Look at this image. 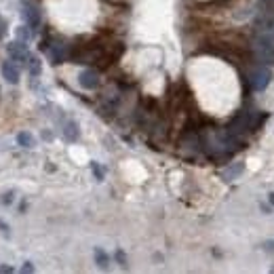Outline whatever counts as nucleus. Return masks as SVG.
<instances>
[{"instance_id":"obj_1","label":"nucleus","mask_w":274,"mask_h":274,"mask_svg":"<svg viewBox=\"0 0 274 274\" xmlns=\"http://www.w3.org/2000/svg\"><path fill=\"white\" fill-rule=\"evenodd\" d=\"M255 49H258L260 57H262L264 61L274 64V36H272V34H264V36H260Z\"/></svg>"},{"instance_id":"obj_2","label":"nucleus","mask_w":274,"mask_h":274,"mask_svg":"<svg viewBox=\"0 0 274 274\" xmlns=\"http://www.w3.org/2000/svg\"><path fill=\"white\" fill-rule=\"evenodd\" d=\"M270 78H272V72L268 68H258L255 72L251 74V78H249V83H251V89L253 91H264L266 87L270 85Z\"/></svg>"},{"instance_id":"obj_3","label":"nucleus","mask_w":274,"mask_h":274,"mask_svg":"<svg viewBox=\"0 0 274 274\" xmlns=\"http://www.w3.org/2000/svg\"><path fill=\"white\" fill-rule=\"evenodd\" d=\"M0 72H2V76L6 78V83H11V85H17V83H19L21 72H19V68L15 66V59H13V57L2 61V66H0Z\"/></svg>"},{"instance_id":"obj_4","label":"nucleus","mask_w":274,"mask_h":274,"mask_svg":"<svg viewBox=\"0 0 274 274\" xmlns=\"http://www.w3.org/2000/svg\"><path fill=\"white\" fill-rule=\"evenodd\" d=\"M6 51H8V55H11L15 61H23V64H28L30 53H28V49H25V42H21V40L8 42V45H6Z\"/></svg>"},{"instance_id":"obj_5","label":"nucleus","mask_w":274,"mask_h":274,"mask_svg":"<svg viewBox=\"0 0 274 274\" xmlns=\"http://www.w3.org/2000/svg\"><path fill=\"white\" fill-rule=\"evenodd\" d=\"M23 19H25V23H28V28L32 30V32H36L38 28H40V11L34 4H25L23 6Z\"/></svg>"},{"instance_id":"obj_6","label":"nucleus","mask_w":274,"mask_h":274,"mask_svg":"<svg viewBox=\"0 0 274 274\" xmlns=\"http://www.w3.org/2000/svg\"><path fill=\"white\" fill-rule=\"evenodd\" d=\"M78 85L87 91L97 89V85H99V74H97L95 70H83V72L78 74Z\"/></svg>"},{"instance_id":"obj_7","label":"nucleus","mask_w":274,"mask_h":274,"mask_svg":"<svg viewBox=\"0 0 274 274\" xmlns=\"http://www.w3.org/2000/svg\"><path fill=\"white\" fill-rule=\"evenodd\" d=\"M243 171H245V165L243 163H234V165H230L222 175H224V180H236Z\"/></svg>"},{"instance_id":"obj_8","label":"nucleus","mask_w":274,"mask_h":274,"mask_svg":"<svg viewBox=\"0 0 274 274\" xmlns=\"http://www.w3.org/2000/svg\"><path fill=\"white\" fill-rule=\"evenodd\" d=\"M95 262H97V266L103 268V270L110 266V258H108V253H105L101 247H95Z\"/></svg>"},{"instance_id":"obj_9","label":"nucleus","mask_w":274,"mask_h":274,"mask_svg":"<svg viewBox=\"0 0 274 274\" xmlns=\"http://www.w3.org/2000/svg\"><path fill=\"white\" fill-rule=\"evenodd\" d=\"M64 137H66L68 141H76V139H78V125H76L74 120L66 122V129H64Z\"/></svg>"},{"instance_id":"obj_10","label":"nucleus","mask_w":274,"mask_h":274,"mask_svg":"<svg viewBox=\"0 0 274 274\" xmlns=\"http://www.w3.org/2000/svg\"><path fill=\"white\" fill-rule=\"evenodd\" d=\"M28 68H30V74H32V76H40V72H42V64H40V59H38L36 55H30Z\"/></svg>"},{"instance_id":"obj_11","label":"nucleus","mask_w":274,"mask_h":274,"mask_svg":"<svg viewBox=\"0 0 274 274\" xmlns=\"http://www.w3.org/2000/svg\"><path fill=\"white\" fill-rule=\"evenodd\" d=\"M17 144L23 146V148H34V137H32V133H28V131H21V133L17 135Z\"/></svg>"},{"instance_id":"obj_12","label":"nucleus","mask_w":274,"mask_h":274,"mask_svg":"<svg viewBox=\"0 0 274 274\" xmlns=\"http://www.w3.org/2000/svg\"><path fill=\"white\" fill-rule=\"evenodd\" d=\"M28 38H30V28L28 25H19V28H17V40L28 42Z\"/></svg>"},{"instance_id":"obj_13","label":"nucleus","mask_w":274,"mask_h":274,"mask_svg":"<svg viewBox=\"0 0 274 274\" xmlns=\"http://www.w3.org/2000/svg\"><path fill=\"white\" fill-rule=\"evenodd\" d=\"M13 200H15V192H13V190L4 192L2 198H0V202H2V205H13Z\"/></svg>"},{"instance_id":"obj_14","label":"nucleus","mask_w":274,"mask_h":274,"mask_svg":"<svg viewBox=\"0 0 274 274\" xmlns=\"http://www.w3.org/2000/svg\"><path fill=\"white\" fill-rule=\"evenodd\" d=\"M91 169H93V173H95V178L97 180H103V169L97 163H91Z\"/></svg>"},{"instance_id":"obj_15","label":"nucleus","mask_w":274,"mask_h":274,"mask_svg":"<svg viewBox=\"0 0 274 274\" xmlns=\"http://www.w3.org/2000/svg\"><path fill=\"white\" fill-rule=\"evenodd\" d=\"M0 232H2V236H6V238H11V230H8V226L0 219Z\"/></svg>"},{"instance_id":"obj_16","label":"nucleus","mask_w":274,"mask_h":274,"mask_svg":"<svg viewBox=\"0 0 274 274\" xmlns=\"http://www.w3.org/2000/svg\"><path fill=\"white\" fill-rule=\"evenodd\" d=\"M4 36H6V21L0 17V40H2Z\"/></svg>"},{"instance_id":"obj_17","label":"nucleus","mask_w":274,"mask_h":274,"mask_svg":"<svg viewBox=\"0 0 274 274\" xmlns=\"http://www.w3.org/2000/svg\"><path fill=\"white\" fill-rule=\"evenodd\" d=\"M116 260L120 262V266H127V258H125V251H116Z\"/></svg>"},{"instance_id":"obj_18","label":"nucleus","mask_w":274,"mask_h":274,"mask_svg":"<svg viewBox=\"0 0 274 274\" xmlns=\"http://www.w3.org/2000/svg\"><path fill=\"white\" fill-rule=\"evenodd\" d=\"M21 272H28V274H30V272H34V266H32L30 262H25L23 266H21Z\"/></svg>"},{"instance_id":"obj_19","label":"nucleus","mask_w":274,"mask_h":274,"mask_svg":"<svg viewBox=\"0 0 274 274\" xmlns=\"http://www.w3.org/2000/svg\"><path fill=\"white\" fill-rule=\"evenodd\" d=\"M0 272H2V274H4V272L11 274V272H15V268H13V266H6V264H4V266H0Z\"/></svg>"},{"instance_id":"obj_20","label":"nucleus","mask_w":274,"mask_h":274,"mask_svg":"<svg viewBox=\"0 0 274 274\" xmlns=\"http://www.w3.org/2000/svg\"><path fill=\"white\" fill-rule=\"evenodd\" d=\"M264 249H266V251H274V241H266V243H264Z\"/></svg>"},{"instance_id":"obj_21","label":"nucleus","mask_w":274,"mask_h":274,"mask_svg":"<svg viewBox=\"0 0 274 274\" xmlns=\"http://www.w3.org/2000/svg\"><path fill=\"white\" fill-rule=\"evenodd\" d=\"M268 200H270V205L274 207V192H272V194H268Z\"/></svg>"},{"instance_id":"obj_22","label":"nucleus","mask_w":274,"mask_h":274,"mask_svg":"<svg viewBox=\"0 0 274 274\" xmlns=\"http://www.w3.org/2000/svg\"><path fill=\"white\" fill-rule=\"evenodd\" d=\"M272 36H274V34H272Z\"/></svg>"}]
</instances>
